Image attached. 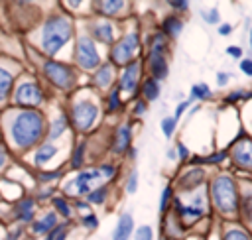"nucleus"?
<instances>
[{"label": "nucleus", "mask_w": 252, "mask_h": 240, "mask_svg": "<svg viewBox=\"0 0 252 240\" xmlns=\"http://www.w3.org/2000/svg\"><path fill=\"white\" fill-rule=\"evenodd\" d=\"M203 18H205L209 24H217V22H219V10H217V8H211L209 12H203Z\"/></svg>", "instance_id": "nucleus-35"}, {"label": "nucleus", "mask_w": 252, "mask_h": 240, "mask_svg": "<svg viewBox=\"0 0 252 240\" xmlns=\"http://www.w3.org/2000/svg\"><path fill=\"white\" fill-rule=\"evenodd\" d=\"M134 236H136V240H152V228L144 224V226H140V228L136 230Z\"/></svg>", "instance_id": "nucleus-32"}, {"label": "nucleus", "mask_w": 252, "mask_h": 240, "mask_svg": "<svg viewBox=\"0 0 252 240\" xmlns=\"http://www.w3.org/2000/svg\"><path fill=\"white\" fill-rule=\"evenodd\" d=\"M41 98H43V92H41L39 85H37V83H30V81L18 85V89H16V92H14L16 104L28 106V108L37 106V104L41 102Z\"/></svg>", "instance_id": "nucleus-8"}, {"label": "nucleus", "mask_w": 252, "mask_h": 240, "mask_svg": "<svg viewBox=\"0 0 252 240\" xmlns=\"http://www.w3.org/2000/svg\"><path fill=\"white\" fill-rule=\"evenodd\" d=\"M189 104H191V98H189V100H183V102H181V104L175 108V114H173V118H175V120H179V116L185 112V108H187Z\"/></svg>", "instance_id": "nucleus-42"}, {"label": "nucleus", "mask_w": 252, "mask_h": 240, "mask_svg": "<svg viewBox=\"0 0 252 240\" xmlns=\"http://www.w3.org/2000/svg\"><path fill=\"white\" fill-rule=\"evenodd\" d=\"M177 122H179V120H175L173 116H165V118L161 120V132L165 134V138H171V134L175 132Z\"/></svg>", "instance_id": "nucleus-26"}, {"label": "nucleus", "mask_w": 252, "mask_h": 240, "mask_svg": "<svg viewBox=\"0 0 252 240\" xmlns=\"http://www.w3.org/2000/svg\"><path fill=\"white\" fill-rule=\"evenodd\" d=\"M53 207H55V209H57V212H59V214H63L65 218H67V216H71V207L65 203V199L55 197V199H53Z\"/></svg>", "instance_id": "nucleus-29"}, {"label": "nucleus", "mask_w": 252, "mask_h": 240, "mask_svg": "<svg viewBox=\"0 0 252 240\" xmlns=\"http://www.w3.org/2000/svg\"><path fill=\"white\" fill-rule=\"evenodd\" d=\"M124 6H126V2H122V0H104V2H94V12L104 14V16H114Z\"/></svg>", "instance_id": "nucleus-16"}, {"label": "nucleus", "mask_w": 252, "mask_h": 240, "mask_svg": "<svg viewBox=\"0 0 252 240\" xmlns=\"http://www.w3.org/2000/svg\"><path fill=\"white\" fill-rule=\"evenodd\" d=\"M53 226H57V214H55V212H45L39 220L33 222L32 232H33V234H47Z\"/></svg>", "instance_id": "nucleus-15"}, {"label": "nucleus", "mask_w": 252, "mask_h": 240, "mask_svg": "<svg viewBox=\"0 0 252 240\" xmlns=\"http://www.w3.org/2000/svg\"><path fill=\"white\" fill-rule=\"evenodd\" d=\"M226 157V151H219V153H215V155H211V157H205L203 161L205 163H219V161H222Z\"/></svg>", "instance_id": "nucleus-39"}, {"label": "nucleus", "mask_w": 252, "mask_h": 240, "mask_svg": "<svg viewBox=\"0 0 252 240\" xmlns=\"http://www.w3.org/2000/svg\"><path fill=\"white\" fill-rule=\"evenodd\" d=\"M159 81H156V79H146L144 81V85H142V94H144V98H146V102H152V100H156L158 96H159Z\"/></svg>", "instance_id": "nucleus-19"}, {"label": "nucleus", "mask_w": 252, "mask_h": 240, "mask_svg": "<svg viewBox=\"0 0 252 240\" xmlns=\"http://www.w3.org/2000/svg\"><path fill=\"white\" fill-rule=\"evenodd\" d=\"M150 71H152V79L159 81L167 77V61L163 55H152L150 53Z\"/></svg>", "instance_id": "nucleus-14"}, {"label": "nucleus", "mask_w": 252, "mask_h": 240, "mask_svg": "<svg viewBox=\"0 0 252 240\" xmlns=\"http://www.w3.org/2000/svg\"><path fill=\"white\" fill-rule=\"evenodd\" d=\"M242 96H248V94L242 92V90H234V92H230V94L226 96V100H228V102H236V100H240Z\"/></svg>", "instance_id": "nucleus-44"}, {"label": "nucleus", "mask_w": 252, "mask_h": 240, "mask_svg": "<svg viewBox=\"0 0 252 240\" xmlns=\"http://www.w3.org/2000/svg\"><path fill=\"white\" fill-rule=\"evenodd\" d=\"M55 155H57V148L51 146V144H45V146H41V148L35 150L33 161H35V165H43V163H47L49 159H53Z\"/></svg>", "instance_id": "nucleus-17"}, {"label": "nucleus", "mask_w": 252, "mask_h": 240, "mask_svg": "<svg viewBox=\"0 0 252 240\" xmlns=\"http://www.w3.org/2000/svg\"><path fill=\"white\" fill-rule=\"evenodd\" d=\"M132 232H134V218H132V214L130 212L120 214L118 224H116V228L112 232V240H128L132 236Z\"/></svg>", "instance_id": "nucleus-11"}, {"label": "nucleus", "mask_w": 252, "mask_h": 240, "mask_svg": "<svg viewBox=\"0 0 252 240\" xmlns=\"http://www.w3.org/2000/svg\"><path fill=\"white\" fill-rule=\"evenodd\" d=\"M138 79H140V61H130L122 71V77H120V83H118V90L134 92L136 85H138Z\"/></svg>", "instance_id": "nucleus-9"}, {"label": "nucleus", "mask_w": 252, "mask_h": 240, "mask_svg": "<svg viewBox=\"0 0 252 240\" xmlns=\"http://www.w3.org/2000/svg\"><path fill=\"white\" fill-rule=\"evenodd\" d=\"M211 96V89L205 85V83H197L191 87V98L193 100H203V98H209Z\"/></svg>", "instance_id": "nucleus-24"}, {"label": "nucleus", "mask_w": 252, "mask_h": 240, "mask_svg": "<svg viewBox=\"0 0 252 240\" xmlns=\"http://www.w3.org/2000/svg\"><path fill=\"white\" fill-rule=\"evenodd\" d=\"M213 201L217 205V209L220 212H234L238 209V195H236V187H234V181L228 177V175H220L215 179L213 183Z\"/></svg>", "instance_id": "nucleus-3"}, {"label": "nucleus", "mask_w": 252, "mask_h": 240, "mask_svg": "<svg viewBox=\"0 0 252 240\" xmlns=\"http://www.w3.org/2000/svg\"><path fill=\"white\" fill-rule=\"evenodd\" d=\"M226 81H228V75H226V73H219V75H217V83H219L220 87L226 85Z\"/></svg>", "instance_id": "nucleus-49"}, {"label": "nucleus", "mask_w": 252, "mask_h": 240, "mask_svg": "<svg viewBox=\"0 0 252 240\" xmlns=\"http://www.w3.org/2000/svg\"><path fill=\"white\" fill-rule=\"evenodd\" d=\"M61 230H63V226H61V224H57V226H53V228H51V230L47 232V236H45V240H55V236H57V234H59Z\"/></svg>", "instance_id": "nucleus-45"}, {"label": "nucleus", "mask_w": 252, "mask_h": 240, "mask_svg": "<svg viewBox=\"0 0 252 240\" xmlns=\"http://www.w3.org/2000/svg\"><path fill=\"white\" fill-rule=\"evenodd\" d=\"M63 132H65V118L61 116V118H57V120L51 122V126H49V138L55 140V138H59Z\"/></svg>", "instance_id": "nucleus-25"}, {"label": "nucleus", "mask_w": 252, "mask_h": 240, "mask_svg": "<svg viewBox=\"0 0 252 240\" xmlns=\"http://www.w3.org/2000/svg\"><path fill=\"white\" fill-rule=\"evenodd\" d=\"M43 130H45V122L41 114L33 110H22L10 128L14 144L22 150H30L32 146H35L41 140Z\"/></svg>", "instance_id": "nucleus-1"}, {"label": "nucleus", "mask_w": 252, "mask_h": 240, "mask_svg": "<svg viewBox=\"0 0 252 240\" xmlns=\"http://www.w3.org/2000/svg\"><path fill=\"white\" fill-rule=\"evenodd\" d=\"M81 222H83V226H87V228H91V230L98 226V218H96V214H93V212L85 214V216L81 218Z\"/></svg>", "instance_id": "nucleus-31"}, {"label": "nucleus", "mask_w": 252, "mask_h": 240, "mask_svg": "<svg viewBox=\"0 0 252 240\" xmlns=\"http://www.w3.org/2000/svg\"><path fill=\"white\" fill-rule=\"evenodd\" d=\"M136 189H138V171H132L130 179L126 181V191L128 193H136Z\"/></svg>", "instance_id": "nucleus-33"}, {"label": "nucleus", "mask_w": 252, "mask_h": 240, "mask_svg": "<svg viewBox=\"0 0 252 240\" xmlns=\"http://www.w3.org/2000/svg\"><path fill=\"white\" fill-rule=\"evenodd\" d=\"M45 75L49 77V81L59 87V89H71L75 85V73L71 67L63 65V63H57V61H47L45 63Z\"/></svg>", "instance_id": "nucleus-7"}, {"label": "nucleus", "mask_w": 252, "mask_h": 240, "mask_svg": "<svg viewBox=\"0 0 252 240\" xmlns=\"http://www.w3.org/2000/svg\"><path fill=\"white\" fill-rule=\"evenodd\" d=\"M73 33V26L65 16H51L47 18L43 30H41V49L45 55L53 57L59 53V49L69 41Z\"/></svg>", "instance_id": "nucleus-2"}, {"label": "nucleus", "mask_w": 252, "mask_h": 240, "mask_svg": "<svg viewBox=\"0 0 252 240\" xmlns=\"http://www.w3.org/2000/svg\"><path fill=\"white\" fill-rule=\"evenodd\" d=\"M98 171H100V175H102V177L112 179V177H114V173H116V167H114V165H110V163H104V165H100V167H98Z\"/></svg>", "instance_id": "nucleus-34"}, {"label": "nucleus", "mask_w": 252, "mask_h": 240, "mask_svg": "<svg viewBox=\"0 0 252 240\" xmlns=\"http://www.w3.org/2000/svg\"><path fill=\"white\" fill-rule=\"evenodd\" d=\"M57 177H61V171H47V173H41V175H39V179H41L43 183H49V181H53V179H57Z\"/></svg>", "instance_id": "nucleus-37"}, {"label": "nucleus", "mask_w": 252, "mask_h": 240, "mask_svg": "<svg viewBox=\"0 0 252 240\" xmlns=\"http://www.w3.org/2000/svg\"><path fill=\"white\" fill-rule=\"evenodd\" d=\"M91 30H93V37H94V39H98V41H102V43H112V41H114V28H112L110 22L98 20V22H94V24L91 26ZM93 37H91V39H93Z\"/></svg>", "instance_id": "nucleus-12"}, {"label": "nucleus", "mask_w": 252, "mask_h": 240, "mask_svg": "<svg viewBox=\"0 0 252 240\" xmlns=\"http://www.w3.org/2000/svg\"><path fill=\"white\" fill-rule=\"evenodd\" d=\"M138 49V35L136 33H128L122 39L114 41L112 49H110V61L114 65H128L134 57Z\"/></svg>", "instance_id": "nucleus-5"}, {"label": "nucleus", "mask_w": 252, "mask_h": 240, "mask_svg": "<svg viewBox=\"0 0 252 240\" xmlns=\"http://www.w3.org/2000/svg\"><path fill=\"white\" fill-rule=\"evenodd\" d=\"M224 240H250V238H248V234H246L244 230H240V228L236 230V228H234V230H228V232L224 234Z\"/></svg>", "instance_id": "nucleus-30"}, {"label": "nucleus", "mask_w": 252, "mask_h": 240, "mask_svg": "<svg viewBox=\"0 0 252 240\" xmlns=\"http://www.w3.org/2000/svg\"><path fill=\"white\" fill-rule=\"evenodd\" d=\"M232 31V26L230 24H222V26H219V33L220 35H228Z\"/></svg>", "instance_id": "nucleus-47"}, {"label": "nucleus", "mask_w": 252, "mask_h": 240, "mask_svg": "<svg viewBox=\"0 0 252 240\" xmlns=\"http://www.w3.org/2000/svg\"><path fill=\"white\" fill-rule=\"evenodd\" d=\"M181 30H183V22H181L179 18L169 16V18L163 20V33H165V35H169V37H177V35L181 33Z\"/></svg>", "instance_id": "nucleus-21"}, {"label": "nucleus", "mask_w": 252, "mask_h": 240, "mask_svg": "<svg viewBox=\"0 0 252 240\" xmlns=\"http://www.w3.org/2000/svg\"><path fill=\"white\" fill-rule=\"evenodd\" d=\"M12 83H14V77L10 71H6L4 67H0V104L6 102L10 90H12Z\"/></svg>", "instance_id": "nucleus-18"}, {"label": "nucleus", "mask_w": 252, "mask_h": 240, "mask_svg": "<svg viewBox=\"0 0 252 240\" xmlns=\"http://www.w3.org/2000/svg\"><path fill=\"white\" fill-rule=\"evenodd\" d=\"M146 110H148L146 100H138L136 106H134V114H136V116H142V114H146Z\"/></svg>", "instance_id": "nucleus-40"}, {"label": "nucleus", "mask_w": 252, "mask_h": 240, "mask_svg": "<svg viewBox=\"0 0 252 240\" xmlns=\"http://www.w3.org/2000/svg\"><path fill=\"white\" fill-rule=\"evenodd\" d=\"M169 197H171V187H165V189H163V195H161V203H159V210H161V212H165Z\"/></svg>", "instance_id": "nucleus-36"}, {"label": "nucleus", "mask_w": 252, "mask_h": 240, "mask_svg": "<svg viewBox=\"0 0 252 240\" xmlns=\"http://www.w3.org/2000/svg\"><path fill=\"white\" fill-rule=\"evenodd\" d=\"M128 146H130V126L122 124L118 128V132H116V138H114V150L116 151H124Z\"/></svg>", "instance_id": "nucleus-20"}, {"label": "nucleus", "mask_w": 252, "mask_h": 240, "mask_svg": "<svg viewBox=\"0 0 252 240\" xmlns=\"http://www.w3.org/2000/svg\"><path fill=\"white\" fill-rule=\"evenodd\" d=\"M169 6H171L173 10H179V12H185V10L189 8V2H185V0H177V2H175V0H171V2H169Z\"/></svg>", "instance_id": "nucleus-38"}, {"label": "nucleus", "mask_w": 252, "mask_h": 240, "mask_svg": "<svg viewBox=\"0 0 252 240\" xmlns=\"http://www.w3.org/2000/svg\"><path fill=\"white\" fill-rule=\"evenodd\" d=\"M240 69H242L244 75H252V63H250V59H242L240 61Z\"/></svg>", "instance_id": "nucleus-43"}, {"label": "nucleus", "mask_w": 252, "mask_h": 240, "mask_svg": "<svg viewBox=\"0 0 252 240\" xmlns=\"http://www.w3.org/2000/svg\"><path fill=\"white\" fill-rule=\"evenodd\" d=\"M112 77H114V69L112 65H102L96 69V75H94V83L98 87H108L112 83Z\"/></svg>", "instance_id": "nucleus-22"}, {"label": "nucleus", "mask_w": 252, "mask_h": 240, "mask_svg": "<svg viewBox=\"0 0 252 240\" xmlns=\"http://www.w3.org/2000/svg\"><path fill=\"white\" fill-rule=\"evenodd\" d=\"M75 59H77V65L87 69V71H93L98 67L100 63V55L96 51V45L94 41L89 37V35H81L77 39V49H75Z\"/></svg>", "instance_id": "nucleus-4"}, {"label": "nucleus", "mask_w": 252, "mask_h": 240, "mask_svg": "<svg viewBox=\"0 0 252 240\" xmlns=\"http://www.w3.org/2000/svg\"><path fill=\"white\" fill-rule=\"evenodd\" d=\"M96 116H98V108H96V104L91 102V100H81V102H77V104L73 106V110H71L73 126H75L77 130H81V132L89 130V128L93 126V122L96 120Z\"/></svg>", "instance_id": "nucleus-6"}, {"label": "nucleus", "mask_w": 252, "mask_h": 240, "mask_svg": "<svg viewBox=\"0 0 252 240\" xmlns=\"http://www.w3.org/2000/svg\"><path fill=\"white\" fill-rule=\"evenodd\" d=\"M106 197H108V187H106V185H102V187L93 189V191L87 195V201H89V203H93V205H102V203L106 201Z\"/></svg>", "instance_id": "nucleus-23"}, {"label": "nucleus", "mask_w": 252, "mask_h": 240, "mask_svg": "<svg viewBox=\"0 0 252 240\" xmlns=\"http://www.w3.org/2000/svg\"><path fill=\"white\" fill-rule=\"evenodd\" d=\"M177 151H179V157H181V159H187V155H189V150H187V148H185L181 142L177 144Z\"/></svg>", "instance_id": "nucleus-46"}, {"label": "nucleus", "mask_w": 252, "mask_h": 240, "mask_svg": "<svg viewBox=\"0 0 252 240\" xmlns=\"http://www.w3.org/2000/svg\"><path fill=\"white\" fill-rule=\"evenodd\" d=\"M120 104H122V102H120V90H118V87H114L112 92L108 94V110L114 112V110L120 108Z\"/></svg>", "instance_id": "nucleus-28"}, {"label": "nucleus", "mask_w": 252, "mask_h": 240, "mask_svg": "<svg viewBox=\"0 0 252 240\" xmlns=\"http://www.w3.org/2000/svg\"><path fill=\"white\" fill-rule=\"evenodd\" d=\"M98 179H102L98 167H96V169H85V171H81V173L73 179V185H75V189H77L79 195H89V193L93 191V185H94Z\"/></svg>", "instance_id": "nucleus-10"}, {"label": "nucleus", "mask_w": 252, "mask_h": 240, "mask_svg": "<svg viewBox=\"0 0 252 240\" xmlns=\"http://www.w3.org/2000/svg\"><path fill=\"white\" fill-rule=\"evenodd\" d=\"M77 209H83V210H89V205H87V203H77Z\"/></svg>", "instance_id": "nucleus-51"}, {"label": "nucleus", "mask_w": 252, "mask_h": 240, "mask_svg": "<svg viewBox=\"0 0 252 240\" xmlns=\"http://www.w3.org/2000/svg\"><path fill=\"white\" fill-rule=\"evenodd\" d=\"M83 159H85V144H79V146H75V150H73L71 165H73V167H79V165L83 163Z\"/></svg>", "instance_id": "nucleus-27"}, {"label": "nucleus", "mask_w": 252, "mask_h": 240, "mask_svg": "<svg viewBox=\"0 0 252 240\" xmlns=\"http://www.w3.org/2000/svg\"><path fill=\"white\" fill-rule=\"evenodd\" d=\"M6 157H8V153H6V148L0 144V169H2V165L6 163Z\"/></svg>", "instance_id": "nucleus-48"}, {"label": "nucleus", "mask_w": 252, "mask_h": 240, "mask_svg": "<svg viewBox=\"0 0 252 240\" xmlns=\"http://www.w3.org/2000/svg\"><path fill=\"white\" fill-rule=\"evenodd\" d=\"M67 238V230H61L57 236H55V240H65Z\"/></svg>", "instance_id": "nucleus-50"}, {"label": "nucleus", "mask_w": 252, "mask_h": 240, "mask_svg": "<svg viewBox=\"0 0 252 240\" xmlns=\"http://www.w3.org/2000/svg\"><path fill=\"white\" fill-rule=\"evenodd\" d=\"M33 212H35V201H33L32 197H26V199L18 201V205H16V209H14L16 218L22 220V222L32 220V218H33Z\"/></svg>", "instance_id": "nucleus-13"}, {"label": "nucleus", "mask_w": 252, "mask_h": 240, "mask_svg": "<svg viewBox=\"0 0 252 240\" xmlns=\"http://www.w3.org/2000/svg\"><path fill=\"white\" fill-rule=\"evenodd\" d=\"M226 53H228L230 57H234V59H240V57H242V47L230 45V47H226Z\"/></svg>", "instance_id": "nucleus-41"}]
</instances>
